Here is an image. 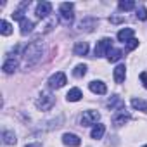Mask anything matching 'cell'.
<instances>
[{
	"label": "cell",
	"mask_w": 147,
	"mask_h": 147,
	"mask_svg": "<svg viewBox=\"0 0 147 147\" xmlns=\"http://www.w3.org/2000/svg\"><path fill=\"white\" fill-rule=\"evenodd\" d=\"M66 83H67V80H66V75H64L62 71L54 73V75L49 78V87L50 88H62Z\"/></svg>",
	"instance_id": "5b68a950"
},
{
	"label": "cell",
	"mask_w": 147,
	"mask_h": 147,
	"mask_svg": "<svg viewBox=\"0 0 147 147\" xmlns=\"http://www.w3.org/2000/svg\"><path fill=\"white\" fill-rule=\"evenodd\" d=\"M126 121H130V114L125 113V111H119V114H116V116L113 118V125H114V126H123Z\"/></svg>",
	"instance_id": "7c38bea8"
},
{
	"label": "cell",
	"mask_w": 147,
	"mask_h": 147,
	"mask_svg": "<svg viewBox=\"0 0 147 147\" xmlns=\"http://www.w3.org/2000/svg\"><path fill=\"white\" fill-rule=\"evenodd\" d=\"M73 75H75L76 78L85 76V75H87V66H85V64H78V66L75 67V71H73Z\"/></svg>",
	"instance_id": "d4e9b609"
},
{
	"label": "cell",
	"mask_w": 147,
	"mask_h": 147,
	"mask_svg": "<svg viewBox=\"0 0 147 147\" xmlns=\"http://www.w3.org/2000/svg\"><path fill=\"white\" fill-rule=\"evenodd\" d=\"M2 138H4V144H5V145H14V144H16V135H14V131L5 130V131L2 133Z\"/></svg>",
	"instance_id": "44dd1931"
},
{
	"label": "cell",
	"mask_w": 147,
	"mask_h": 147,
	"mask_svg": "<svg viewBox=\"0 0 147 147\" xmlns=\"http://www.w3.org/2000/svg\"><path fill=\"white\" fill-rule=\"evenodd\" d=\"M109 21H111V23H114V24H118V23H123V21H125V18H113V16H111V18H109Z\"/></svg>",
	"instance_id": "f1b7e54d"
},
{
	"label": "cell",
	"mask_w": 147,
	"mask_h": 147,
	"mask_svg": "<svg viewBox=\"0 0 147 147\" xmlns=\"http://www.w3.org/2000/svg\"><path fill=\"white\" fill-rule=\"evenodd\" d=\"M82 97H83V94H82L80 88H71V90L67 92V95H66V99H67L69 102H78Z\"/></svg>",
	"instance_id": "2e32d148"
},
{
	"label": "cell",
	"mask_w": 147,
	"mask_h": 147,
	"mask_svg": "<svg viewBox=\"0 0 147 147\" xmlns=\"http://www.w3.org/2000/svg\"><path fill=\"white\" fill-rule=\"evenodd\" d=\"M33 28H35V23H33V21H30V19H26V18L21 21V35H28V33H31Z\"/></svg>",
	"instance_id": "ac0fdd59"
},
{
	"label": "cell",
	"mask_w": 147,
	"mask_h": 147,
	"mask_svg": "<svg viewBox=\"0 0 147 147\" xmlns=\"http://www.w3.org/2000/svg\"><path fill=\"white\" fill-rule=\"evenodd\" d=\"M62 144H64V145H69V147H78V145L82 144V140H80V137L75 135V133H64V135H62Z\"/></svg>",
	"instance_id": "9c48e42d"
},
{
	"label": "cell",
	"mask_w": 147,
	"mask_h": 147,
	"mask_svg": "<svg viewBox=\"0 0 147 147\" xmlns=\"http://www.w3.org/2000/svg\"><path fill=\"white\" fill-rule=\"evenodd\" d=\"M140 80H142V83H144V87L147 88V73L144 71V73H140Z\"/></svg>",
	"instance_id": "83f0119b"
},
{
	"label": "cell",
	"mask_w": 147,
	"mask_h": 147,
	"mask_svg": "<svg viewBox=\"0 0 147 147\" xmlns=\"http://www.w3.org/2000/svg\"><path fill=\"white\" fill-rule=\"evenodd\" d=\"M131 38H133V30H131V28H123V30L118 31V40H119V42H123V43L126 42V43H128Z\"/></svg>",
	"instance_id": "8fae6325"
},
{
	"label": "cell",
	"mask_w": 147,
	"mask_h": 147,
	"mask_svg": "<svg viewBox=\"0 0 147 147\" xmlns=\"http://www.w3.org/2000/svg\"><path fill=\"white\" fill-rule=\"evenodd\" d=\"M125 76H126V67L123 64H119L116 69H114V82L116 83H123L125 82Z\"/></svg>",
	"instance_id": "5bb4252c"
},
{
	"label": "cell",
	"mask_w": 147,
	"mask_h": 147,
	"mask_svg": "<svg viewBox=\"0 0 147 147\" xmlns=\"http://www.w3.org/2000/svg\"><path fill=\"white\" fill-rule=\"evenodd\" d=\"M138 47V40H135V38H131L128 43H126V50H133V49H137Z\"/></svg>",
	"instance_id": "4316f807"
},
{
	"label": "cell",
	"mask_w": 147,
	"mask_h": 147,
	"mask_svg": "<svg viewBox=\"0 0 147 147\" xmlns=\"http://www.w3.org/2000/svg\"><path fill=\"white\" fill-rule=\"evenodd\" d=\"M73 52H75V55H78V57L87 55V52H88V43H87V42H76Z\"/></svg>",
	"instance_id": "4fadbf2b"
},
{
	"label": "cell",
	"mask_w": 147,
	"mask_h": 147,
	"mask_svg": "<svg viewBox=\"0 0 147 147\" xmlns=\"http://www.w3.org/2000/svg\"><path fill=\"white\" fill-rule=\"evenodd\" d=\"M42 54H43V45H42V42L35 40V42L28 43L26 49H24V52H23L24 62H26L28 66H33V64H36V62L42 59Z\"/></svg>",
	"instance_id": "6da1fadb"
},
{
	"label": "cell",
	"mask_w": 147,
	"mask_h": 147,
	"mask_svg": "<svg viewBox=\"0 0 147 147\" xmlns=\"http://www.w3.org/2000/svg\"><path fill=\"white\" fill-rule=\"evenodd\" d=\"M104 131H106V126L99 123V125H95V126L92 128V131H90V137H92V138H95V140H99V138H102Z\"/></svg>",
	"instance_id": "ffe728a7"
},
{
	"label": "cell",
	"mask_w": 147,
	"mask_h": 147,
	"mask_svg": "<svg viewBox=\"0 0 147 147\" xmlns=\"http://www.w3.org/2000/svg\"><path fill=\"white\" fill-rule=\"evenodd\" d=\"M0 33H2L4 36H9L12 33V26L7 21H2V23H0Z\"/></svg>",
	"instance_id": "cb8c5ba5"
},
{
	"label": "cell",
	"mask_w": 147,
	"mask_h": 147,
	"mask_svg": "<svg viewBox=\"0 0 147 147\" xmlns=\"http://www.w3.org/2000/svg\"><path fill=\"white\" fill-rule=\"evenodd\" d=\"M99 119H100V114L97 111H85L82 119H80V123H82V126H92V125L95 126Z\"/></svg>",
	"instance_id": "277c9868"
},
{
	"label": "cell",
	"mask_w": 147,
	"mask_h": 147,
	"mask_svg": "<svg viewBox=\"0 0 147 147\" xmlns=\"http://www.w3.org/2000/svg\"><path fill=\"white\" fill-rule=\"evenodd\" d=\"M88 88L94 92V94H99V95H104L106 92H107V87L102 83V82H90V85H88Z\"/></svg>",
	"instance_id": "30bf717a"
},
{
	"label": "cell",
	"mask_w": 147,
	"mask_h": 147,
	"mask_svg": "<svg viewBox=\"0 0 147 147\" xmlns=\"http://www.w3.org/2000/svg\"><path fill=\"white\" fill-rule=\"evenodd\" d=\"M111 49H113V40H111V38H102V40H99L97 45H95V55H97V57H102V55H106Z\"/></svg>",
	"instance_id": "8992f818"
},
{
	"label": "cell",
	"mask_w": 147,
	"mask_h": 147,
	"mask_svg": "<svg viewBox=\"0 0 147 147\" xmlns=\"http://www.w3.org/2000/svg\"><path fill=\"white\" fill-rule=\"evenodd\" d=\"M106 55H107V61H109V62H118V61L123 57V52H121L119 49H111Z\"/></svg>",
	"instance_id": "d6986e66"
},
{
	"label": "cell",
	"mask_w": 147,
	"mask_h": 147,
	"mask_svg": "<svg viewBox=\"0 0 147 147\" xmlns=\"http://www.w3.org/2000/svg\"><path fill=\"white\" fill-rule=\"evenodd\" d=\"M26 147H42V144H30V145H26Z\"/></svg>",
	"instance_id": "f546056e"
},
{
	"label": "cell",
	"mask_w": 147,
	"mask_h": 147,
	"mask_svg": "<svg viewBox=\"0 0 147 147\" xmlns=\"http://www.w3.org/2000/svg\"><path fill=\"white\" fill-rule=\"evenodd\" d=\"M73 9H75V5H73V4H61V7H59V19H61L62 24L69 26L73 21H75Z\"/></svg>",
	"instance_id": "3957f363"
},
{
	"label": "cell",
	"mask_w": 147,
	"mask_h": 147,
	"mask_svg": "<svg viewBox=\"0 0 147 147\" xmlns=\"http://www.w3.org/2000/svg\"><path fill=\"white\" fill-rule=\"evenodd\" d=\"M54 104H55V97L50 92H47V90H43L38 95V99H36V107L40 111H49V109L54 107Z\"/></svg>",
	"instance_id": "7a4b0ae2"
},
{
	"label": "cell",
	"mask_w": 147,
	"mask_h": 147,
	"mask_svg": "<svg viewBox=\"0 0 147 147\" xmlns=\"http://www.w3.org/2000/svg\"><path fill=\"white\" fill-rule=\"evenodd\" d=\"M50 12H52V4H50V2H40V4L36 5V16H38L40 19H45Z\"/></svg>",
	"instance_id": "ba28073f"
},
{
	"label": "cell",
	"mask_w": 147,
	"mask_h": 147,
	"mask_svg": "<svg viewBox=\"0 0 147 147\" xmlns=\"http://www.w3.org/2000/svg\"><path fill=\"white\" fill-rule=\"evenodd\" d=\"M131 107H133V109H138V111L147 113V102H145V100H142V99H131Z\"/></svg>",
	"instance_id": "7402d4cb"
},
{
	"label": "cell",
	"mask_w": 147,
	"mask_h": 147,
	"mask_svg": "<svg viewBox=\"0 0 147 147\" xmlns=\"http://www.w3.org/2000/svg\"><path fill=\"white\" fill-rule=\"evenodd\" d=\"M118 7L121 11H131V9H135V2L133 0H121V2L118 4Z\"/></svg>",
	"instance_id": "603a6c76"
},
{
	"label": "cell",
	"mask_w": 147,
	"mask_h": 147,
	"mask_svg": "<svg viewBox=\"0 0 147 147\" xmlns=\"http://www.w3.org/2000/svg\"><path fill=\"white\" fill-rule=\"evenodd\" d=\"M2 69H4L5 75H12V73L18 69V59H16V57H12V55H7V57H5V61H4Z\"/></svg>",
	"instance_id": "52a82bcc"
},
{
	"label": "cell",
	"mask_w": 147,
	"mask_h": 147,
	"mask_svg": "<svg viewBox=\"0 0 147 147\" xmlns=\"http://www.w3.org/2000/svg\"><path fill=\"white\" fill-rule=\"evenodd\" d=\"M137 19L147 21V11H145V7H138V9H137Z\"/></svg>",
	"instance_id": "484cf974"
},
{
	"label": "cell",
	"mask_w": 147,
	"mask_h": 147,
	"mask_svg": "<svg viewBox=\"0 0 147 147\" xmlns=\"http://www.w3.org/2000/svg\"><path fill=\"white\" fill-rule=\"evenodd\" d=\"M144 147H147V145H144Z\"/></svg>",
	"instance_id": "4dcf8cb0"
},
{
	"label": "cell",
	"mask_w": 147,
	"mask_h": 147,
	"mask_svg": "<svg viewBox=\"0 0 147 147\" xmlns=\"http://www.w3.org/2000/svg\"><path fill=\"white\" fill-rule=\"evenodd\" d=\"M107 107H109L111 111H113V109H119V111H121V109L125 107V102H123L119 97L114 95V97H111V99L107 100Z\"/></svg>",
	"instance_id": "9a60e30c"
},
{
	"label": "cell",
	"mask_w": 147,
	"mask_h": 147,
	"mask_svg": "<svg viewBox=\"0 0 147 147\" xmlns=\"http://www.w3.org/2000/svg\"><path fill=\"white\" fill-rule=\"evenodd\" d=\"M95 26H97V19H94V18H87L80 23V30H87V31H92Z\"/></svg>",
	"instance_id": "e0dca14e"
}]
</instances>
